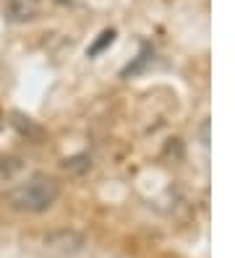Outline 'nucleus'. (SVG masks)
Masks as SVG:
<instances>
[{
	"label": "nucleus",
	"instance_id": "1",
	"mask_svg": "<svg viewBox=\"0 0 235 258\" xmlns=\"http://www.w3.org/2000/svg\"><path fill=\"white\" fill-rule=\"evenodd\" d=\"M58 180L47 175H34L31 180L21 183L19 188H13L8 193V204L19 211H44L50 209L58 199Z\"/></svg>",
	"mask_w": 235,
	"mask_h": 258
},
{
	"label": "nucleus",
	"instance_id": "3",
	"mask_svg": "<svg viewBox=\"0 0 235 258\" xmlns=\"http://www.w3.org/2000/svg\"><path fill=\"white\" fill-rule=\"evenodd\" d=\"M16 170H19V162H16V159H3V157H0V183L11 180Z\"/></svg>",
	"mask_w": 235,
	"mask_h": 258
},
{
	"label": "nucleus",
	"instance_id": "2",
	"mask_svg": "<svg viewBox=\"0 0 235 258\" xmlns=\"http://www.w3.org/2000/svg\"><path fill=\"white\" fill-rule=\"evenodd\" d=\"M6 13H8V19L16 21V24L31 21L39 13V0H8Z\"/></svg>",
	"mask_w": 235,
	"mask_h": 258
},
{
	"label": "nucleus",
	"instance_id": "4",
	"mask_svg": "<svg viewBox=\"0 0 235 258\" xmlns=\"http://www.w3.org/2000/svg\"><path fill=\"white\" fill-rule=\"evenodd\" d=\"M113 39H115V32H113V29H110V32H102V39L94 44V47H89V55H97L100 50L107 47V44H113Z\"/></svg>",
	"mask_w": 235,
	"mask_h": 258
}]
</instances>
